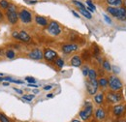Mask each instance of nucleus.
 Returning <instances> with one entry per match:
<instances>
[{
	"label": "nucleus",
	"instance_id": "9b49d317",
	"mask_svg": "<svg viewBox=\"0 0 126 122\" xmlns=\"http://www.w3.org/2000/svg\"><path fill=\"white\" fill-rule=\"evenodd\" d=\"M78 48H79V46L76 44H67V45H64L62 46V51L64 53L68 54V53H71L73 51L78 50Z\"/></svg>",
	"mask_w": 126,
	"mask_h": 122
},
{
	"label": "nucleus",
	"instance_id": "c9c22d12",
	"mask_svg": "<svg viewBox=\"0 0 126 122\" xmlns=\"http://www.w3.org/2000/svg\"><path fill=\"white\" fill-rule=\"evenodd\" d=\"M12 82L18 83V84H21V83H22V81H21V80H17V79H12Z\"/></svg>",
	"mask_w": 126,
	"mask_h": 122
},
{
	"label": "nucleus",
	"instance_id": "4468645a",
	"mask_svg": "<svg viewBox=\"0 0 126 122\" xmlns=\"http://www.w3.org/2000/svg\"><path fill=\"white\" fill-rule=\"evenodd\" d=\"M124 110H125V107L122 105H117L112 108V112L114 115H121L124 112Z\"/></svg>",
	"mask_w": 126,
	"mask_h": 122
},
{
	"label": "nucleus",
	"instance_id": "e433bc0d",
	"mask_svg": "<svg viewBox=\"0 0 126 122\" xmlns=\"http://www.w3.org/2000/svg\"><path fill=\"white\" fill-rule=\"evenodd\" d=\"M51 88H52V86H51V85H46V86L44 87V89H45V90H50Z\"/></svg>",
	"mask_w": 126,
	"mask_h": 122
},
{
	"label": "nucleus",
	"instance_id": "37998d69",
	"mask_svg": "<svg viewBox=\"0 0 126 122\" xmlns=\"http://www.w3.org/2000/svg\"><path fill=\"white\" fill-rule=\"evenodd\" d=\"M3 85H5V86H8V85H9V82H3Z\"/></svg>",
	"mask_w": 126,
	"mask_h": 122
},
{
	"label": "nucleus",
	"instance_id": "2eb2a0df",
	"mask_svg": "<svg viewBox=\"0 0 126 122\" xmlns=\"http://www.w3.org/2000/svg\"><path fill=\"white\" fill-rule=\"evenodd\" d=\"M95 116L98 120H103L105 117H106V112L103 108H98L95 112Z\"/></svg>",
	"mask_w": 126,
	"mask_h": 122
},
{
	"label": "nucleus",
	"instance_id": "bb28decb",
	"mask_svg": "<svg viewBox=\"0 0 126 122\" xmlns=\"http://www.w3.org/2000/svg\"><path fill=\"white\" fill-rule=\"evenodd\" d=\"M73 3H74L76 6H78V7H79V9H86V8H85V6H84L81 2L78 1V0H73Z\"/></svg>",
	"mask_w": 126,
	"mask_h": 122
},
{
	"label": "nucleus",
	"instance_id": "a19ab883",
	"mask_svg": "<svg viewBox=\"0 0 126 122\" xmlns=\"http://www.w3.org/2000/svg\"><path fill=\"white\" fill-rule=\"evenodd\" d=\"M47 98H52V97H53V94H47Z\"/></svg>",
	"mask_w": 126,
	"mask_h": 122
},
{
	"label": "nucleus",
	"instance_id": "6ab92c4d",
	"mask_svg": "<svg viewBox=\"0 0 126 122\" xmlns=\"http://www.w3.org/2000/svg\"><path fill=\"white\" fill-rule=\"evenodd\" d=\"M98 84H99V86L105 88V87H107L109 85V79H107L106 77H101L98 80Z\"/></svg>",
	"mask_w": 126,
	"mask_h": 122
},
{
	"label": "nucleus",
	"instance_id": "7c9ffc66",
	"mask_svg": "<svg viewBox=\"0 0 126 122\" xmlns=\"http://www.w3.org/2000/svg\"><path fill=\"white\" fill-rule=\"evenodd\" d=\"M25 80H26L28 83H35V82H36V79H35L34 77H32V76H26V77H25Z\"/></svg>",
	"mask_w": 126,
	"mask_h": 122
},
{
	"label": "nucleus",
	"instance_id": "f03ea898",
	"mask_svg": "<svg viewBox=\"0 0 126 122\" xmlns=\"http://www.w3.org/2000/svg\"><path fill=\"white\" fill-rule=\"evenodd\" d=\"M12 37L16 39V40L21 41V42H24V43H29V42L31 41L30 35L24 30L13 31V32H12Z\"/></svg>",
	"mask_w": 126,
	"mask_h": 122
},
{
	"label": "nucleus",
	"instance_id": "393cba45",
	"mask_svg": "<svg viewBox=\"0 0 126 122\" xmlns=\"http://www.w3.org/2000/svg\"><path fill=\"white\" fill-rule=\"evenodd\" d=\"M102 65H103L104 70H106L107 72H110V70H111V66H110V64L109 63V61H103Z\"/></svg>",
	"mask_w": 126,
	"mask_h": 122
},
{
	"label": "nucleus",
	"instance_id": "4c0bfd02",
	"mask_svg": "<svg viewBox=\"0 0 126 122\" xmlns=\"http://www.w3.org/2000/svg\"><path fill=\"white\" fill-rule=\"evenodd\" d=\"M72 14H73V15H75V16H76V17H79V14H78V13H77V12H76V11H72Z\"/></svg>",
	"mask_w": 126,
	"mask_h": 122
},
{
	"label": "nucleus",
	"instance_id": "4be33fe9",
	"mask_svg": "<svg viewBox=\"0 0 126 122\" xmlns=\"http://www.w3.org/2000/svg\"><path fill=\"white\" fill-rule=\"evenodd\" d=\"M9 4H10V2L8 0H0V9L6 11L8 6H9Z\"/></svg>",
	"mask_w": 126,
	"mask_h": 122
},
{
	"label": "nucleus",
	"instance_id": "b1692460",
	"mask_svg": "<svg viewBox=\"0 0 126 122\" xmlns=\"http://www.w3.org/2000/svg\"><path fill=\"white\" fill-rule=\"evenodd\" d=\"M87 76L89 77V79H96V77H97V74H96L95 70H93V69H89Z\"/></svg>",
	"mask_w": 126,
	"mask_h": 122
},
{
	"label": "nucleus",
	"instance_id": "a18cd8bd",
	"mask_svg": "<svg viewBox=\"0 0 126 122\" xmlns=\"http://www.w3.org/2000/svg\"><path fill=\"white\" fill-rule=\"evenodd\" d=\"M2 76V74H1V73H0V76Z\"/></svg>",
	"mask_w": 126,
	"mask_h": 122
},
{
	"label": "nucleus",
	"instance_id": "72a5a7b5",
	"mask_svg": "<svg viewBox=\"0 0 126 122\" xmlns=\"http://www.w3.org/2000/svg\"><path fill=\"white\" fill-rule=\"evenodd\" d=\"M112 70H113V73H115V74H118L119 71H120V69L118 67H116V66H113L112 67Z\"/></svg>",
	"mask_w": 126,
	"mask_h": 122
},
{
	"label": "nucleus",
	"instance_id": "0eeeda50",
	"mask_svg": "<svg viewBox=\"0 0 126 122\" xmlns=\"http://www.w3.org/2000/svg\"><path fill=\"white\" fill-rule=\"evenodd\" d=\"M98 86H99V84H98L97 78L96 79H89V81L86 82V89L90 95L96 94V92L98 90Z\"/></svg>",
	"mask_w": 126,
	"mask_h": 122
},
{
	"label": "nucleus",
	"instance_id": "412c9836",
	"mask_svg": "<svg viewBox=\"0 0 126 122\" xmlns=\"http://www.w3.org/2000/svg\"><path fill=\"white\" fill-rule=\"evenodd\" d=\"M79 12L83 15L84 17H86V18H88V19H90V18L92 17L91 13H90L89 11H87L86 9H79Z\"/></svg>",
	"mask_w": 126,
	"mask_h": 122
},
{
	"label": "nucleus",
	"instance_id": "f704fd0d",
	"mask_svg": "<svg viewBox=\"0 0 126 122\" xmlns=\"http://www.w3.org/2000/svg\"><path fill=\"white\" fill-rule=\"evenodd\" d=\"M104 18H105V20L108 22V23H111V20H110V18L109 16H107L106 15H104Z\"/></svg>",
	"mask_w": 126,
	"mask_h": 122
},
{
	"label": "nucleus",
	"instance_id": "c756f323",
	"mask_svg": "<svg viewBox=\"0 0 126 122\" xmlns=\"http://www.w3.org/2000/svg\"><path fill=\"white\" fill-rule=\"evenodd\" d=\"M86 4H87V6H88L90 9H92L93 11H95V5L92 3L91 0H86Z\"/></svg>",
	"mask_w": 126,
	"mask_h": 122
},
{
	"label": "nucleus",
	"instance_id": "9d476101",
	"mask_svg": "<svg viewBox=\"0 0 126 122\" xmlns=\"http://www.w3.org/2000/svg\"><path fill=\"white\" fill-rule=\"evenodd\" d=\"M107 100L110 102V103H118L121 101V95L119 93H115V92H110L108 93L107 95Z\"/></svg>",
	"mask_w": 126,
	"mask_h": 122
},
{
	"label": "nucleus",
	"instance_id": "39448f33",
	"mask_svg": "<svg viewBox=\"0 0 126 122\" xmlns=\"http://www.w3.org/2000/svg\"><path fill=\"white\" fill-rule=\"evenodd\" d=\"M92 105L89 102H85L84 104V108L79 111V116L82 120H87L89 116L92 114Z\"/></svg>",
	"mask_w": 126,
	"mask_h": 122
},
{
	"label": "nucleus",
	"instance_id": "1a4fd4ad",
	"mask_svg": "<svg viewBox=\"0 0 126 122\" xmlns=\"http://www.w3.org/2000/svg\"><path fill=\"white\" fill-rule=\"evenodd\" d=\"M44 58L47 61L52 62L57 58V53L54 50L50 49V48H46L45 51H44Z\"/></svg>",
	"mask_w": 126,
	"mask_h": 122
},
{
	"label": "nucleus",
	"instance_id": "2f4dec72",
	"mask_svg": "<svg viewBox=\"0 0 126 122\" xmlns=\"http://www.w3.org/2000/svg\"><path fill=\"white\" fill-rule=\"evenodd\" d=\"M88 71H89L88 67H87V66H83V68H82V74H83V76H87V75H88Z\"/></svg>",
	"mask_w": 126,
	"mask_h": 122
},
{
	"label": "nucleus",
	"instance_id": "5701e85b",
	"mask_svg": "<svg viewBox=\"0 0 126 122\" xmlns=\"http://www.w3.org/2000/svg\"><path fill=\"white\" fill-rule=\"evenodd\" d=\"M5 55H6V57L9 58V59H13V58H15L16 53H15V51H14L13 49H8V50L5 52Z\"/></svg>",
	"mask_w": 126,
	"mask_h": 122
},
{
	"label": "nucleus",
	"instance_id": "7ed1b4c3",
	"mask_svg": "<svg viewBox=\"0 0 126 122\" xmlns=\"http://www.w3.org/2000/svg\"><path fill=\"white\" fill-rule=\"evenodd\" d=\"M109 86L112 91H118L122 88V82L115 76H110L109 77Z\"/></svg>",
	"mask_w": 126,
	"mask_h": 122
},
{
	"label": "nucleus",
	"instance_id": "ddd939ff",
	"mask_svg": "<svg viewBox=\"0 0 126 122\" xmlns=\"http://www.w3.org/2000/svg\"><path fill=\"white\" fill-rule=\"evenodd\" d=\"M118 20L124 21L126 20V8L125 7H118V15L116 17Z\"/></svg>",
	"mask_w": 126,
	"mask_h": 122
},
{
	"label": "nucleus",
	"instance_id": "f3484780",
	"mask_svg": "<svg viewBox=\"0 0 126 122\" xmlns=\"http://www.w3.org/2000/svg\"><path fill=\"white\" fill-rule=\"evenodd\" d=\"M107 12L110 13L112 16L117 17V15H118V7H111V6H109V7H107Z\"/></svg>",
	"mask_w": 126,
	"mask_h": 122
},
{
	"label": "nucleus",
	"instance_id": "c85d7f7f",
	"mask_svg": "<svg viewBox=\"0 0 126 122\" xmlns=\"http://www.w3.org/2000/svg\"><path fill=\"white\" fill-rule=\"evenodd\" d=\"M33 98H34V95H23L22 96V99L27 101V102H30Z\"/></svg>",
	"mask_w": 126,
	"mask_h": 122
},
{
	"label": "nucleus",
	"instance_id": "a211bd4d",
	"mask_svg": "<svg viewBox=\"0 0 126 122\" xmlns=\"http://www.w3.org/2000/svg\"><path fill=\"white\" fill-rule=\"evenodd\" d=\"M94 101L96 102V104H98V105L103 104V102H104V95H103V93L96 94L94 97Z\"/></svg>",
	"mask_w": 126,
	"mask_h": 122
},
{
	"label": "nucleus",
	"instance_id": "dca6fc26",
	"mask_svg": "<svg viewBox=\"0 0 126 122\" xmlns=\"http://www.w3.org/2000/svg\"><path fill=\"white\" fill-rule=\"evenodd\" d=\"M71 64L74 66V67H79L81 65V59L79 55H75L71 58Z\"/></svg>",
	"mask_w": 126,
	"mask_h": 122
},
{
	"label": "nucleus",
	"instance_id": "79ce46f5",
	"mask_svg": "<svg viewBox=\"0 0 126 122\" xmlns=\"http://www.w3.org/2000/svg\"><path fill=\"white\" fill-rule=\"evenodd\" d=\"M2 19H3V15H2V13L0 12V21H1Z\"/></svg>",
	"mask_w": 126,
	"mask_h": 122
},
{
	"label": "nucleus",
	"instance_id": "20e7f679",
	"mask_svg": "<svg viewBox=\"0 0 126 122\" xmlns=\"http://www.w3.org/2000/svg\"><path fill=\"white\" fill-rule=\"evenodd\" d=\"M47 33L51 36H58L61 33V27L56 21H50L47 24Z\"/></svg>",
	"mask_w": 126,
	"mask_h": 122
},
{
	"label": "nucleus",
	"instance_id": "aec40b11",
	"mask_svg": "<svg viewBox=\"0 0 126 122\" xmlns=\"http://www.w3.org/2000/svg\"><path fill=\"white\" fill-rule=\"evenodd\" d=\"M107 3L111 7H117L122 4V0H107Z\"/></svg>",
	"mask_w": 126,
	"mask_h": 122
},
{
	"label": "nucleus",
	"instance_id": "a878e982",
	"mask_svg": "<svg viewBox=\"0 0 126 122\" xmlns=\"http://www.w3.org/2000/svg\"><path fill=\"white\" fill-rule=\"evenodd\" d=\"M55 64H56V66H57L58 68H62L63 65H64V61H63L62 58H56Z\"/></svg>",
	"mask_w": 126,
	"mask_h": 122
},
{
	"label": "nucleus",
	"instance_id": "c03bdc74",
	"mask_svg": "<svg viewBox=\"0 0 126 122\" xmlns=\"http://www.w3.org/2000/svg\"><path fill=\"white\" fill-rule=\"evenodd\" d=\"M72 122H80V121H79V120H73Z\"/></svg>",
	"mask_w": 126,
	"mask_h": 122
},
{
	"label": "nucleus",
	"instance_id": "f257e3e1",
	"mask_svg": "<svg viewBox=\"0 0 126 122\" xmlns=\"http://www.w3.org/2000/svg\"><path fill=\"white\" fill-rule=\"evenodd\" d=\"M5 15L8 19V21L11 23V24H16L18 20V13L16 12V6L15 4H12L10 3L7 10H6V13Z\"/></svg>",
	"mask_w": 126,
	"mask_h": 122
},
{
	"label": "nucleus",
	"instance_id": "cd10ccee",
	"mask_svg": "<svg viewBox=\"0 0 126 122\" xmlns=\"http://www.w3.org/2000/svg\"><path fill=\"white\" fill-rule=\"evenodd\" d=\"M0 122H10V120L8 119V117L5 114L0 113Z\"/></svg>",
	"mask_w": 126,
	"mask_h": 122
},
{
	"label": "nucleus",
	"instance_id": "6e6552de",
	"mask_svg": "<svg viewBox=\"0 0 126 122\" xmlns=\"http://www.w3.org/2000/svg\"><path fill=\"white\" fill-rule=\"evenodd\" d=\"M28 57L31 58L33 60H41L44 58V53L42 52L41 49L39 48H34L28 53Z\"/></svg>",
	"mask_w": 126,
	"mask_h": 122
},
{
	"label": "nucleus",
	"instance_id": "58836bf2",
	"mask_svg": "<svg viewBox=\"0 0 126 122\" xmlns=\"http://www.w3.org/2000/svg\"><path fill=\"white\" fill-rule=\"evenodd\" d=\"M28 86H30V87H35V88H37V87H38V85L33 84V83H29V84H28Z\"/></svg>",
	"mask_w": 126,
	"mask_h": 122
},
{
	"label": "nucleus",
	"instance_id": "423d86ee",
	"mask_svg": "<svg viewBox=\"0 0 126 122\" xmlns=\"http://www.w3.org/2000/svg\"><path fill=\"white\" fill-rule=\"evenodd\" d=\"M18 18L23 22V23H30L32 21V15L29 11L26 9H21L18 12Z\"/></svg>",
	"mask_w": 126,
	"mask_h": 122
},
{
	"label": "nucleus",
	"instance_id": "473e14b6",
	"mask_svg": "<svg viewBox=\"0 0 126 122\" xmlns=\"http://www.w3.org/2000/svg\"><path fill=\"white\" fill-rule=\"evenodd\" d=\"M82 58L83 59H85V60H87L88 58H89V53H88V51H83L82 52Z\"/></svg>",
	"mask_w": 126,
	"mask_h": 122
},
{
	"label": "nucleus",
	"instance_id": "f8f14e48",
	"mask_svg": "<svg viewBox=\"0 0 126 122\" xmlns=\"http://www.w3.org/2000/svg\"><path fill=\"white\" fill-rule=\"evenodd\" d=\"M35 21H36V23H37L38 25L43 26V27L47 26V24H48L47 18L44 17V16H41V15H36V16H35Z\"/></svg>",
	"mask_w": 126,
	"mask_h": 122
},
{
	"label": "nucleus",
	"instance_id": "ea45409f",
	"mask_svg": "<svg viewBox=\"0 0 126 122\" xmlns=\"http://www.w3.org/2000/svg\"><path fill=\"white\" fill-rule=\"evenodd\" d=\"M14 90L16 91L17 93H19V94H22V91H21V90H19V89H17V88H14Z\"/></svg>",
	"mask_w": 126,
	"mask_h": 122
}]
</instances>
